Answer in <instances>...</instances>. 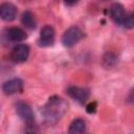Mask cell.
<instances>
[{
    "label": "cell",
    "mask_w": 134,
    "mask_h": 134,
    "mask_svg": "<svg viewBox=\"0 0 134 134\" xmlns=\"http://www.w3.org/2000/svg\"><path fill=\"white\" fill-rule=\"evenodd\" d=\"M67 110H68V105L63 98L58 96L50 97L42 110L44 122L47 126L55 125L67 112Z\"/></svg>",
    "instance_id": "cell-1"
},
{
    "label": "cell",
    "mask_w": 134,
    "mask_h": 134,
    "mask_svg": "<svg viewBox=\"0 0 134 134\" xmlns=\"http://www.w3.org/2000/svg\"><path fill=\"white\" fill-rule=\"evenodd\" d=\"M82 38H83V31L79 27H70L64 32L61 41L64 46L71 47L74 44H76Z\"/></svg>",
    "instance_id": "cell-2"
},
{
    "label": "cell",
    "mask_w": 134,
    "mask_h": 134,
    "mask_svg": "<svg viewBox=\"0 0 134 134\" xmlns=\"http://www.w3.org/2000/svg\"><path fill=\"white\" fill-rule=\"evenodd\" d=\"M16 110H17V113L20 116V118L28 127H30V126L34 125V121H35V119H34V113H32L31 108L27 104L22 103V102L21 103H18L17 106H16Z\"/></svg>",
    "instance_id": "cell-3"
},
{
    "label": "cell",
    "mask_w": 134,
    "mask_h": 134,
    "mask_svg": "<svg viewBox=\"0 0 134 134\" xmlns=\"http://www.w3.org/2000/svg\"><path fill=\"white\" fill-rule=\"evenodd\" d=\"M110 17L116 24H118L119 26H124L127 18L124 6L120 3H113L110 6Z\"/></svg>",
    "instance_id": "cell-4"
},
{
    "label": "cell",
    "mask_w": 134,
    "mask_h": 134,
    "mask_svg": "<svg viewBox=\"0 0 134 134\" xmlns=\"http://www.w3.org/2000/svg\"><path fill=\"white\" fill-rule=\"evenodd\" d=\"M29 54V47L25 44H18L12 50L10 58L15 63H23L27 60Z\"/></svg>",
    "instance_id": "cell-5"
},
{
    "label": "cell",
    "mask_w": 134,
    "mask_h": 134,
    "mask_svg": "<svg viewBox=\"0 0 134 134\" xmlns=\"http://www.w3.org/2000/svg\"><path fill=\"white\" fill-rule=\"evenodd\" d=\"M54 41V29L50 25H46L41 29L39 44L41 46H49L52 45Z\"/></svg>",
    "instance_id": "cell-6"
},
{
    "label": "cell",
    "mask_w": 134,
    "mask_h": 134,
    "mask_svg": "<svg viewBox=\"0 0 134 134\" xmlns=\"http://www.w3.org/2000/svg\"><path fill=\"white\" fill-rule=\"evenodd\" d=\"M17 16V8L13 3L4 2L0 4V18L4 21H13Z\"/></svg>",
    "instance_id": "cell-7"
},
{
    "label": "cell",
    "mask_w": 134,
    "mask_h": 134,
    "mask_svg": "<svg viewBox=\"0 0 134 134\" xmlns=\"http://www.w3.org/2000/svg\"><path fill=\"white\" fill-rule=\"evenodd\" d=\"M67 93L69 94L70 97H72L74 100L79 102L80 104H84L86 103V100L89 97V92L86 89L80 88V87H69L67 90Z\"/></svg>",
    "instance_id": "cell-8"
},
{
    "label": "cell",
    "mask_w": 134,
    "mask_h": 134,
    "mask_svg": "<svg viewBox=\"0 0 134 134\" xmlns=\"http://www.w3.org/2000/svg\"><path fill=\"white\" fill-rule=\"evenodd\" d=\"M23 87V82L20 79H12L7 82H5L2 86V90L5 94H15L19 91H21Z\"/></svg>",
    "instance_id": "cell-9"
},
{
    "label": "cell",
    "mask_w": 134,
    "mask_h": 134,
    "mask_svg": "<svg viewBox=\"0 0 134 134\" xmlns=\"http://www.w3.org/2000/svg\"><path fill=\"white\" fill-rule=\"evenodd\" d=\"M7 38L13 42H21L26 39V34L20 27H10L7 30Z\"/></svg>",
    "instance_id": "cell-10"
},
{
    "label": "cell",
    "mask_w": 134,
    "mask_h": 134,
    "mask_svg": "<svg viewBox=\"0 0 134 134\" xmlns=\"http://www.w3.org/2000/svg\"><path fill=\"white\" fill-rule=\"evenodd\" d=\"M21 23L28 29H35L36 28V19L31 12L26 10L22 14L21 17Z\"/></svg>",
    "instance_id": "cell-11"
},
{
    "label": "cell",
    "mask_w": 134,
    "mask_h": 134,
    "mask_svg": "<svg viewBox=\"0 0 134 134\" xmlns=\"http://www.w3.org/2000/svg\"><path fill=\"white\" fill-rule=\"evenodd\" d=\"M85 129H86L85 121L81 118H76L70 124L68 131L70 134H80V133H83L85 131Z\"/></svg>",
    "instance_id": "cell-12"
},
{
    "label": "cell",
    "mask_w": 134,
    "mask_h": 134,
    "mask_svg": "<svg viewBox=\"0 0 134 134\" xmlns=\"http://www.w3.org/2000/svg\"><path fill=\"white\" fill-rule=\"evenodd\" d=\"M104 62L107 63V66H112L115 64L116 62V57L113 55L112 53H107L105 57H104Z\"/></svg>",
    "instance_id": "cell-13"
},
{
    "label": "cell",
    "mask_w": 134,
    "mask_h": 134,
    "mask_svg": "<svg viewBox=\"0 0 134 134\" xmlns=\"http://www.w3.org/2000/svg\"><path fill=\"white\" fill-rule=\"evenodd\" d=\"M133 23H134V22H133V16H132V15H127V18H126V21H125L124 27L132 28Z\"/></svg>",
    "instance_id": "cell-14"
},
{
    "label": "cell",
    "mask_w": 134,
    "mask_h": 134,
    "mask_svg": "<svg viewBox=\"0 0 134 134\" xmlns=\"http://www.w3.org/2000/svg\"><path fill=\"white\" fill-rule=\"evenodd\" d=\"M95 109H96V104L95 103H90L87 106V112H89V113L95 112Z\"/></svg>",
    "instance_id": "cell-15"
},
{
    "label": "cell",
    "mask_w": 134,
    "mask_h": 134,
    "mask_svg": "<svg viewBox=\"0 0 134 134\" xmlns=\"http://www.w3.org/2000/svg\"><path fill=\"white\" fill-rule=\"evenodd\" d=\"M77 1H79V0H64V2H65V3H67V4H69V5L75 4Z\"/></svg>",
    "instance_id": "cell-16"
}]
</instances>
